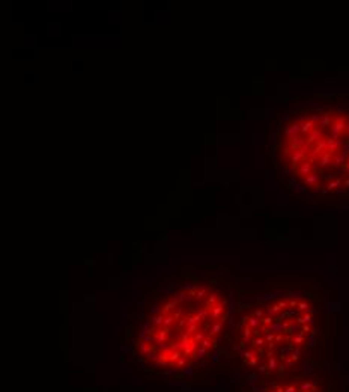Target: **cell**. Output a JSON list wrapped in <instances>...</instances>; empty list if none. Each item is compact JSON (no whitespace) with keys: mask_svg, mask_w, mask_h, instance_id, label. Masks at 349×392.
<instances>
[{"mask_svg":"<svg viewBox=\"0 0 349 392\" xmlns=\"http://www.w3.org/2000/svg\"><path fill=\"white\" fill-rule=\"evenodd\" d=\"M274 157L312 195H349V106L313 104L291 112L277 127Z\"/></svg>","mask_w":349,"mask_h":392,"instance_id":"3","label":"cell"},{"mask_svg":"<svg viewBox=\"0 0 349 392\" xmlns=\"http://www.w3.org/2000/svg\"><path fill=\"white\" fill-rule=\"evenodd\" d=\"M321 342V311L313 294L287 291L248 305L232 341L239 367L266 380L301 373Z\"/></svg>","mask_w":349,"mask_h":392,"instance_id":"1","label":"cell"},{"mask_svg":"<svg viewBox=\"0 0 349 392\" xmlns=\"http://www.w3.org/2000/svg\"><path fill=\"white\" fill-rule=\"evenodd\" d=\"M229 321L226 296L208 284L179 286L143 321L136 355L151 368L184 371L215 350Z\"/></svg>","mask_w":349,"mask_h":392,"instance_id":"2","label":"cell"},{"mask_svg":"<svg viewBox=\"0 0 349 392\" xmlns=\"http://www.w3.org/2000/svg\"><path fill=\"white\" fill-rule=\"evenodd\" d=\"M257 392H340L339 386L324 375L301 371L269 380Z\"/></svg>","mask_w":349,"mask_h":392,"instance_id":"4","label":"cell"}]
</instances>
